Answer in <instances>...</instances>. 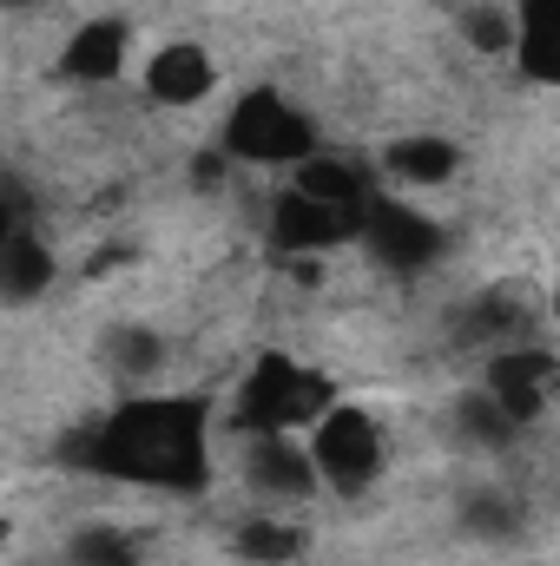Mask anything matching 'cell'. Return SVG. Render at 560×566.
Here are the masks:
<instances>
[{
  "label": "cell",
  "instance_id": "obj_1",
  "mask_svg": "<svg viewBox=\"0 0 560 566\" xmlns=\"http://www.w3.org/2000/svg\"><path fill=\"white\" fill-rule=\"evenodd\" d=\"M93 468L158 481V488H198L205 481V409L178 396L126 402L93 434Z\"/></svg>",
  "mask_w": 560,
  "mask_h": 566
},
{
  "label": "cell",
  "instance_id": "obj_2",
  "mask_svg": "<svg viewBox=\"0 0 560 566\" xmlns=\"http://www.w3.org/2000/svg\"><path fill=\"white\" fill-rule=\"evenodd\" d=\"M317 151H323L317 145V119L303 106H290L278 86L245 93L231 106V119H225V158H238V165H290L297 171Z\"/></svg>",
  "mask_w": 560,
  "mask_h": 566
},
{
  "label": "cell",
  "instance_id": "obj_3",
  "mask_svg": "<svg viewBox=\"0 0 560 566\" xmlns=\"http://www.w3.org/2000/svg\"><path fill=\"white\" fill-rule=\"evenodd\" d=\"M336 396L323 376L297 369L290 356H258L251 376L238 382V422L251 434H290V428H310L317 416H330Z\"/></svg>",
  "mask_w": 560,
  "mask_h": 566
},
{
  "label": "cell",
  "instance_id": "obj_4",
  "mask_svg": "<svg viewBox=\"0 0 560 566\" xmlns=\"http://www.w3.org/2000/svg\"><path fill=\"white\" fill-rule=\"evenodd\" d=\"M310 461H317V474L330 481V488H370L376 474H383V422L370 416V409H356V402H336L330 416H317L310 422Z\"/></svg>",
  "mask_w": 560,
  "mask_h": 566
},
{
  "label": "cell",
  "instance_id": "obj_5",
  "mask_svg": "<svg viewBox=\"0 0 560 566\" xmlns=\"http://www.w3.org/2000/svg\"><path fill=\"white\" fill-rule=\"evenodd\" d=\"M363 238L390 271H422V264L442 258V224H428L416 205H396V198L363 205Z\"/></svg>",
  "mask_w": 560,
  "mask_h": 566
},
{
  "label": "cell",
  "instance_id": "obj_6",
  "mask_svg": "<svg viewBox=\"0 0 560 566\" xmlns=\"http://www.w3.org/2000/svg\"><path fill=\"white\" fill-rule=\"evenodd\" d=\"M350 231H356L350 211L317 205V198L297 191V185H283L278 205H271V244H278L283 258H323V251H336Z\"/></svg>",
  "mask_w": 560,
  "mask_h": 566
},
{
  "label": "cell",
  "instance_id": "obj_7",
  "mask_svg": "<svg viewBox=\"0 0 560 566\" xmlns=\"http://www.w3.org/2000/svg\"><path fill=\"white\" fill-rule=\"evenodd\" d=\"M317 461H310V441L297 434H251L245 441V488L271 507V501H303L317 488Z\"/></svg>",
  "mask_w": 560,
  "mask_h": 566
},
{
  "label": "cell",
  "instance_id": "obj_8",
  "mask_svg": "<svg viewBox=\"0 0 560 566\" xmlns=\"http://www.w3.org/2000/svg\"><path fill=\"white\" fill-rule=\"evenodd\" d=\"M488 396H495V409L508 416L515 428L541 422V409H548V396H554V363L541 356V349H501L495 363H488V382H481Z\"/></svg>",
  "mask_w": 560,
  "mask_h": 566
},
{
  "label": "cell",
  "instance_id": "obj_9",
  "mask_svg": "<svg viewBox=\"0 0 560 566\" xmlns=\"http://www.w3.org/2000/svg\"><path fill=\"white\" fill-rule=\"evenodd\" d=\"M211 86H218V66L205 46H191V40L152 46V60H145V99L152 106H198Z\"/></svg>",
  "mask_w": 560,
  "mask_h": 566
},
{
  "label": "cell",
  "instance_id": "obj_10",
  "mask_svg": "<svg viewBox=\"0 0 560 566\" xmlns=\"http://www.w3.org/2000/svg\"><path fill=\"white\" fill-rule=\"evenodd\" d=\"M126 66V27L120 20H80L73 40L60 46V80L73 86H106Z\"/></svg>",
  "mask_w": 560,
  "mask_h": 566
},
{
  "label": "cell",
  "instance_id": "obj_11",
  "mask_svg": "<svg viewBox=\"0 0 560 566\" xmlns=\"http://www.w3.org/2000/svg\"><path fill=\"white\" fill-rule=\"evenodd\" d=\"M290 185L310 191L317 205L350 211V218L363 224V205H370V171H363V165H350V158H336V151H317V158H303V165L290 171Z\"/></svg>",
  "mask_w": 560,
  "mask_h": 566
},
{
  "label": "cell",
  "instance_id": "obj_12",
  "mask_svg": "<svg viewBox=\"0 0 560 566\" xmlns=\"http://www.w3.org/2000/svg\"><path fill=\"white\" fill-rule=\"evenodd\" d=\"M383 171H390L396 185H448V178L462 171V151L448 139H435V133H409V139H390Z\"/></svg>",
  "mask_w": 560,
  "mask_h": 566
},
{
  "label": "cell",
  "instance_id": "obj_13",
  "mask_svg": "<svg viewBox=\"0 0 560 566\" xmlns=\"http://www.w3.org/2000/svg\"><path fill=\"white\" fill-rule=\"evenodd\" d=\"M0 283L13 303H33L46 283H53V251L27 231V224H7V244H0Z\"/></svg>",
  "mask_w": 560,
  "mask_h": 566
},
{
  "label": "cell",
  "instance_id": "obj_14",
  "mask_svg": "<svg viewBox=\"0 0 560 566\" xmlns=\"http://www.w3.org/2000/svg\"><path fill=\"white\" fill-rule=\"evenodd\" d=\"M521 60L535 80H560V0L521 7Z\"/></svg>",
  "mask_w": 560,
  "mask_h": 566
},
{
  "label": "cell",
  "instance_id": "obj_15",
  "mask_svg": "<svg viewBox=\"0 0 560 566\" xmlns=\"http://www.w3.org/2000/svg\"><path fill=\"white\" fill-rule=\"evenodd\" d=\"M462 40L475 53H521V13L501 7V0H481V7L462 13Z\"/></svg>",
  "mask_w": 560,
  "mask_h": 566
},
{
  "label": "cell",
  "instance_id": "obj_16",
  "mask_svg": "<svg viewBox=\"0 0 560 566\" xmlns=\"http://www.w3.org/2000/svg\"><path fill=\"white\" fill-rule=\"evenodd\" d=\"M455 434H462L468 448H508L515 422L495 409V396H488V389H475V396H462V402H455Z\"/></svg>",
  "mask_w": 560,
  "mask_h": 566
},
{
  "label": "cell",
  "instance_id": "obj_17",
  "mask_svg": "<svg viewBox=\"0 0 560 566\" xmlns=\"http://www.w3.org/2000/svg\"><path fill=\"white\" fill-rule=\"evenodd\" d=\"M106 363H113L126 382H145V376H158L165 343H158L152 329H113V336H106Z\"/></svg>",
  "mask_w": 560,
  "mask_h": 566
},
{
  "label": "cell",
  "instance_id": "obj_18",
  "mask_svg": "<svg viewBox=\"0 0 560 566\" xmlns=\"http://www.w3.org/2000/svg\"><path fill=\"white\" fill-rule=\"evenodd\" d=\"M462 521H468V527H475L481 541H508V534H515V514H508V507H501V501H495L488 488H481V494H475V501L462 507Z\"/></svg>",
  "mask_w": 560,
  "mask_h": 566
},
{
  "label": "cell",
  "instance_id": "obj_19",
  "mask_svg": "<svg viewBox=\"0 0 560 566\" xmlns=\"http://www.w3.org/2000/svg\"><path fill=\"white\" fill-rule=\"evenodd\" d=\"M238 547H245L251 560H283V554L297 547V534H290V527H278V521H251V527L238 534Z\"/></svg>",
  "mask_w": 560,
  "mask_h": 566
},
{
  "label": "cell",
  "instance_id": "obj_20",
  "mask_svg": "<svg viewBox=\"0 0 560 566\" xmlns=\"http://www.w3.org/2000/svg\"><path fill=\"white\" fill-rule=\"evenodd\" d=\"M73 560H80V566H133V554H126V541H120V534H80Z\"/></svg>",
  "mask_w": 560,
  "mask_h": 566
},
{
  "label": "cell",
  "instance_id": "obj_21",
  "mask_svg": "<svg viewBox=\"0 0 560 566\" xmlns=\"http://www.w3.org/2000/svg\"><path fill=\"white\" fill-rule=\"evenodd\" d=\"M7 7H13V13H20V7H33V0H7Z\"/></svg>",
  "mask_w": 560,
  "mask_h": 566
}]
</instances>
